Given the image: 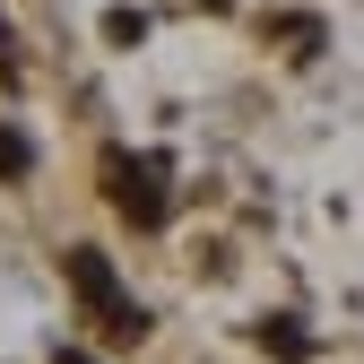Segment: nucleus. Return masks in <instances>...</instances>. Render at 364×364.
I'll use <instances>...</instances> for the list:
<instances>
[{"instance_id":"obj_1","label":"nucleus","mask_w":364,"mask_h":364,"mask_svg":"<svg viewBox=\"0 0 364 364\" xmlns=\"http://www.w3.org/2000/svg\"><path fill=\"white\" fill-rule=\"evenodd\" d=\"M105 182L130 225H165V156H105Z\"/></svg>"},{"instance_id":"obj_2","label":"nucleus","mask_w":364,"mask_h":364,"mask_svg":"<svg viewBox=\"0 0 364 364\" xmlns=\"http://www.w3.org/2000/svg\"><path fill=\"white\" fill-rule=\"evenodd\" d=\"M61 269H70V287H78V304L96 312V321H105V312L122 304V287H113V260H105V252H87V243H70V252H61Z\"/></svg>"},{"instance_id":"obj_3","label":"nucleus","mask_w":364,"mask_h":364,"mask_svg":"<svg viewBox=\"0 0 364 364\" xmlns=\"http://www.w3.org/2000/svg\"><path fill=\"white\" fill-rule=\"evenodd\" d=\"M35 173V148H26V130H9L0 122V182H26Z\"/></svg>"},{"instance_id":"obj_4","label":"nucleus","mask_w":364,"mask_h":364,"mask_svg":"<svg viewBox=\"0 0 364 364\" xmlns=\"http://www.w3.org/2000/svg\"><path fill=\"white\" fill-rule=\"evenodd\" d=\"M105 338H113V347H139V338H148V312H139V304H113V312H105Z\"/></svg>"},{"instance_id":"obj_5","label":"nucleus","mask_w":364,"mask_h":364,"mask_svg":"<svg viewBox=\"0 0 364 364\" xmlns=\"http://www.w3.org/2000/svg\"><path fill=\"white\" fill-rule=\"evenodd\" d=\"M260 347H278L287 364H304V355H312V338H304L295 321H260Z\"/></svg>"},{"instance_id":"obj_6","label":"nucleus","mask_w":364,"mask_h":364,"mask_svg":"<svg viewBox=\"0 0 364 364\" xmlns=\"http://www.w3.org/2000/svg\"><path fill=\"white\" fill-rule=\"evenodd\" d=\"M139 35H148V18H139V9H113V18H105V43H122V53H130Z\"/></svg>"},{"instance_id":"obj_7","label":"nucleus","mask_w":364,"mask_h":364,"mask_svg":"<svg viewBox=\"0 0 364 364\" xmlns=\"http://www.w3.org/2000/svg\"><path fill=\"white\" fill-rule=\"evenodd\" d=\"M0 87H18V53H9V26H0Z\"/></svg>"},{"instance_id":"obj_8","label":"nucleus","mask_w":364,"mask_h":364,"mask_svg":"<svg viewBox=\"0 0 364 364\" xmlns=\"http://www.w3.org/2000/svg\"><path fill=\"white\" fill-rule=\"evenodd\" d=\"M53 364H96V355H87V347H53Z\"/></svg>"}]
</instances>
